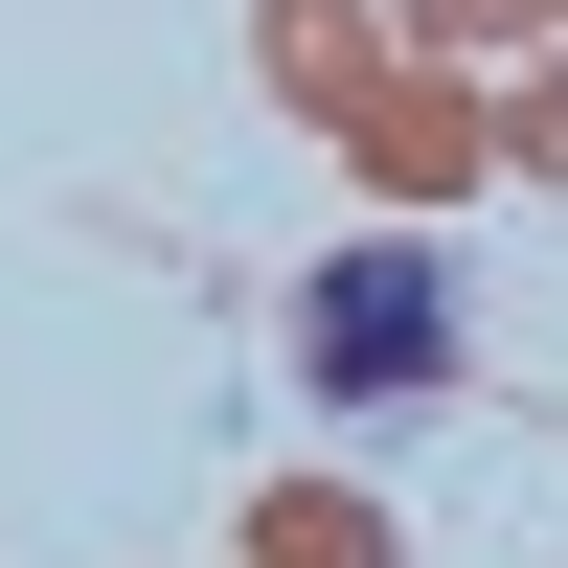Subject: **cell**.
I'll return each instance as SVG.
<instances>
[{
    "label": "cell",
    "mask_w": 568,
    "mask_h": 568,
    "mask_svg": "<svg viewBox=\"0 0 568 568\" xmlns=\"http://www.w3.org/2000/svg\"><path fill=\"white\" fill-rule=\"evenodd\" d=\"M251 568H409V546H387V500H342V478H273V500H251Z\"/></svg>",
    "instance_id": "cell-4"
},
{
    "label": "cell",
    "mask_w": 568,
    "mask_h": 568,
    "mask_svg": "<svg viewBox=\"0 0 568 568\" xmlns=\"http://www.w3.org/2000/svg\"><path fill=\"white\" fill-rule=\"evenodd\" d=\"M568 0H387V45H433V69H546Z\"/></svg>",
    "instance_id": "cell-5"
},
{
    "label": "cell",
    "mask_w": 568,
    "mask_h": 568,
    "mask_svg": "<svg viewBox=\"0 0 568 568\" xmlns=\"http://www.w3.org/2000/svg\"><path fill=\"white\" fill-rule=\"evenodd\" d=\"M342 182H364V205H455V182H500V114H478V69L387 45V69H364V114H342Z\"/></svg>",
    "instance_id": "cell-2"
},
{
    "label": "cell",
    "mask_w": 568,
    "mask_h": 568,
    "mask_svg": "<svg viewBox=\"0 0 568 568\" xmlns=\"http://www.w3.org/2000/svg\"><path fill=\"white\" fill-rule=\"evenodd\" d=\"M251 69L342 136V114H364V69H387V0H251Z\"/></svg>",
    "instance_id": "cell-3"
},
{
    "label": "cell",
    "mask_w": 568,
    "mask_h": 568,
    "mask_svg": "<svg viewBox=\"0 0 568 568\" xmlns=\"http://www.w3.org/2000/svg\"><path fill=\"white\" fill-rule=\"evenodd\" d=\"M296 387H318V409H433V387H455V273L409 251V227L318 251V296H296Z\"/></svg>",
    "instance_id": "cell-1"
},
{
    "label": "cell",
    "mask_w": 568,
    "mask_h": 568,
    "mask_svg": "<svg viewBox=\"0 0 568 568\" xmlns=\"http://www.w3.org/2000/svg\"><path fill=\"white\" fill-rule=\"evenodd\" d=\"M500 182H546V205H568V69H500Z\"/></svg>",
    "instance_id": "cell-6"
}]
</instances>
